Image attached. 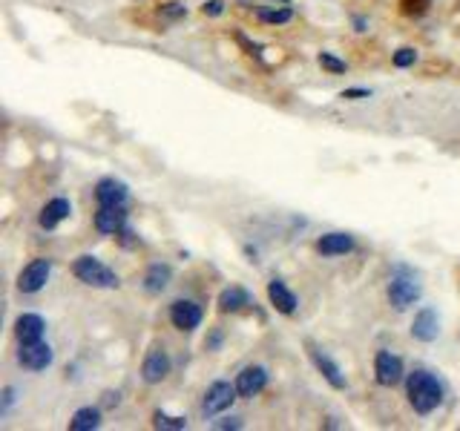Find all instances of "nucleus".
Segmentation results:
<instances>
[{
  "instance_id": "nucleus-18",
  "label": "nucleus",
  "mask_w": 460,
  "mask_h": 431,
  "mask_svg": "<svg viewBox=\"0 0 460 431\" xmlns=\"http://www.w3.org/2000/svg\"><path fill=\"white\" fill-rule=\"evenodd\" d=\"M317 250L322 256H342V253L354 250V239L348 233H325L317 242Z\"/></svg>"
},
{
  "instance_id": "nucleus-6",
  "label": "nucleus",
  "mask_w": 460,
  "mask_h": 431,
  "mask_svg": "<svg viewBox=\"0 0 460 431\" xmlns=\"http://www.w3.org/2000/svg\"><path fill=\"white\" fill-rule=\"evenodd\" d=\"M52 360H55L52 348H49V342H43V340L21 345V351H18V362L29 371H43V368L52 365Z\"/></svg>"
},
{
  "instance_id": "nucleus-20",
  "label": "nucleus",
  "mask_w": 460,
  "mask_h": 431,
  "mask_svg": "<svg viewBox=\"0 0 460 431\" xmlns=\"http://www.w3.org/2000/svg\"><path fill=\"white\" fill-rule=\"evenodd\" d=\"M170 276H173V270H170V265H161V262H156V265H150L147 267V274H144V287L150 294H161L164 287L170 285Z\"/></svg>"
},
{
  "instance_id": "nucleus-7",
  "label": "nucleus",
  "mask_w": 460,
  "mask_h": 431,
  "mask_svg": "<svg viewBox=\"0 0 460 431\" xmlns=\"http://www.w3.org/2000/svg\"><path fill=\"white\" fill-rule=\"evenodd\" d=\"M374 377H377V382H380L383 388L397 386V382L403 379V360L388 354V351H380L377 360H374Z\"/></svg>"
},
{
  "instance_id": "nucleus-10",
  "label": "nucleus",
  "mask_w": 460,
  "mask_h": 431,
  "mask_svg": "<svg viewBox=\"0 0 460 431\" xmlns=\"http://www.w3.org/2000/svg\"><path fill=\"white\" fill-rule=\"evenodd\" d=\"M170 374V357L164 348H150V354L144 357V365H141V377L144 382H150V386H156V382H161L164 377Z\"/></svg>"
},
{
  "instance_id": "nucleus-12",
  "label": "nucleus",
  "mask_w": 460,
  "mask_h": 431,
  "mask_svg": "<svg viewBox=\"0 0 460 431\" xmlns=\"http://www.w3.org/2000/svg\"><path fill=\"white\" fill-rule=\"evenodd\" d=\"M43 331H46V322L38 313H21L18 322H14V337H18L21 345L43 340Z\"/></svg>"
},
{
  "instance_id": "nucleus-27",
  "label": "nucleus",
  "mask_w": 460,
  "mask_h": 431,
  "mask_svg": "<svg viewBox=\"0 0 460 431\" xmlns=\"http://www.w3.org/2000/svg\"><path fill=\"white\" fill-rule=\"evenodd\" d=\"M415 60H417V52L415 49H400V52H394V67L397 69H406V67H415Z\"/></svg>"
},
{
  "instance_id": "nucleus-16",
  "label": "nucleus",
  "mask_w": 460,
  "mask_h": 431,
  "mask_svg": "<svg viewBox=\"0 0 460 431\" xmlns=\"http://www.w3.org/2000/svg\"><path fill=\"white\" fill-rule=\"evenodd\" d=\"M127 184L124 181H115V179H101L95 187V201L98 204H118L124 207L127 204Z\"/></svg>"
},
{
  "instance_id": "nucleus-32",
  "label": "nucleus",
  "mask_w": 460,
  "mask_h": 431,
  "mask_svg": "<svg viewBox=\"0 0 460 431\" xmlns=\"http://www.w3.org/2000/svg\"><path fill=\"white\" fill-rule=\"evenodd\" d=\"M104 406H107V408L118 406V394H112V391H109V394H104Z\"/></svg>"
},
{
  "instance_id": "nucleus-30",
  "label": "nucleus",
  "mask_w": 460,
  "mask_h": 431,
  "mask_svg": "<svg viewBox=\"0 0 460 431\" xmlns=\"http://www.w3.org/2000/svg\"><path fill=\"white\" fill-rule=\"evenodd\" d=\"M12 403H14V388L9 386V388L3 391V414H6L9 408H12Z\"/></svg>"
},
{
  "instance_id": "nucleus-17",
  "label": "nucleus",
  "mask_w": 460,
  "mask_h": 431,
  "mask_svg": "<svg viewBox=\"0 0 460 431\" xmlns=\"http://www.w3.org/2000/svg\"><path fill=\"white\" fill-rule=\"evenodd\" d=\"M268 299H271V305H273L279 313H285V316L297 313V296L288 291L285 282H279V279L268 282Z\"/></svg>"
},
{
  "instance_id": "nucleus-15",
  "label": "nucleus",
  "mask_w": 460,
  "mask_h": 431,
  "mask_svg": "<svg viewBox=\"0 0 460 431\" xmlns=\"http://www.w3.org/2000/svg\"><path fill=\"white\" fill-rule=\"evenodd\" d=\"M437 333H440V328H437V313H435L432 308L417 311L415 322H412V337L420 340V342H435Z\"/></svg>"
},
{
  "instance_id": "nucleus-31",
  "label": "nucleus",
  "mask_w": 460,
  "mask_h": 431,
  "mask_svg": "<svg viewBox=\"0 0 460 431\" xmlns=\"http://www.w3.org/2000/svg\"><path fill=\"white\" fill-rule=\"evenodd\" d=\"M216 428H242V423L236 420V417H227V420H222V423H213Z\"/></svg>"
},
{
  "instance_id": "nucleus-3",
  "label": "nucleus",
  "mask_w": 460,
  "mask_h": 431,
  "mask_svg": "<svg viewBox=\"0 0 460 431\" xmlns=\"http://www.w3.org/2000/svg\"><path fill=\"white\" fill-rule=\"evenodd\" d=\"M72 274L84 285H90V287H107V291L118 287V276H115V270H109L104 262H98L95 256H78L72 262Z\"/></svg>"
},
{
  "instance_id": "nucleus-28",
  "label": "nucleus",
  "mask_w": 460,
  "mask_h": 431,
  "mask_svg": "<svg viewBox=\"0 0 460 431\" xmlns=\"http://www.w3.org/2000/svg\"><path fill=\"white\" fill-rule=\"evenodd\" d=\"M202 12H205V14H210V18H219V14L224 12V3H222V0H207Z\"/></svg>"
},
{
  "instance_id": "nucleus-9",
  "label": "nucleus",
  "mask_w": 460,
  "mask_h": 431,
  "mask_svg": "<svg viewBox=\"0 0 460 431\" xmlns=\"http://www.w3.org/2000/svg\"><path fill=\"white\" fill-rule=\"evenodd\" d=\"M170 322L178 331H193L202 325V308L190 299H176L170 305Z\"/></svg>"
},
{
  "instance_id": "nucleus-21",
  "label": "nucleus",
  "mask_w": 460,
  "mask_h": 431,
  "mask_svg": "<svg viewBox=\"0 0 460 431\" xmlns=\"http://www.w3.org/2000/svg\"><path fill=\"white\" fill-rule=\"evenodd\" d=\"M98 426H101V411L87 406V408H78L75 417L70 420V428L72 431H95Z\"/></svg>"
},
{
  "instance_id": "nucleus-23",
  "label": "nucleus",
  "mask_w": 460,
  "mask_h": 431,
  "mask_svg": "<svg viewBox=\"0 0 460 431\" xmlns=\"http://www.w3.org/2000/svg\"><path fill=\"white\" fill-rule=\"evenodd\" d=\"M432 6V0H400V12L406 18H420L426 14V9Z\"/></svg>"
},
{
  "instance_id": "nucleus-34",
  "label": "nucleus",
  "mask_w": 460,
  "mask_h": 431,
  "mask_svg": "<svg viewBox=\"0 0 460 431\" xmlns=\"http://www.w3.org/2000/svg\"><path fill=\"white\" fill-rule=\"evenodd\" d=\"M242 3H248V0H242Z\"/></svg>"
},
{
  "instance_id": "nucleus-22",
  "label": "nucleus",
  "mask_w": 460,
  "mask_h": 431,
  "mask_svg": "<svg viewBox=\"0 0 460 431\" xmlns=\"http://www.w3.org/2000/svg\"><path fill=\"white\" fill-rule=\"evenodd\" d=\"M256 18H259L262 23L282 26V23H288V21L293 18V9H288V3H285L282 9H259V12H256Z\"/></svg>"
},
{
  "instance_id": "nucleus-26",
  "label": "nucleus",
  "mask_w": 460,
  "mask_h": 431,
  "mask_svg": "<svg viewBox=\"0 0 460 431\" xmlns=\"http://www.w3.org/2000/svg\"><path fill=\"white\" fill-rule=\"evenodd\" d=\"M158 14H161L164 21H182L185 14H187V6H182V3H164L158 9Z\"/></svg>"
},
{
  "instance_id": "nucleus-25",
  "label": "nucleus",
  "mask_w": 460,
  "mask_h": 431,
  "mask_svg": "<svg viewBox=\"0 0 460 431\" xmlns=\"http://www.w3.org/2000/svg\"><path fill=\"white\" fill-rule=\"evenodd\" d=\"M320 67H322L325 72H331V75H342V72H345V60L334 58L331 52H320Z\"/></svg>"
},
{
  "instance_id": "nucleus-24",
  "label": "nucleus",
  "mask_w": 460,
  "mask_h": 431,
  "mask_svg": "<svg viewBox=\"0 0 460 431\" xmlns=\"http://www.w3.org/2000/svg\"><path fill=\"white\" fill-rule=\"evenodd\" d=\"M153 426H156V428H170V431H182V428H187V420H185V417H170V414L158 411V414H156V420H153Z\"/></svg>"
},
{
  "instance_id": "nucleus-14",
  "label": "nucleus",
  "mask_w": 460,
  "mask_h": 431,
  "mask_svg": "<svg viewBox=\"0 0 460 431\" xmlns=\"http://www.w3.org/2000/svg\"><path fill=\"white\" fill-rule=\"evenodd\" d=\"M70 213H72L70 199H61V196H58V199H52V201H46V204H43V210H41L38 221H41V228H43V230H55Z\"/></svg>"
},
{
  "instance_id": "nucleus-5",
  "label": "nucleus",
  "mask_w": 460,
  "mask_h": 431,
  "mask_svg": "<svg viewBox=\"0 0 460 431\" xmlns=\"http://www.w3.org/2000/svg\"><path fill=\"white\" fill-rule=\"evenodd\" d=\"M49 274H52V262H49V259L29 262L21 270V276H18V291L21 294H38L41 287L49 282Z\"/></svg>"
},
{
  "instance_id": "nucleus-33",
  "label": "nucleus",
  "mask_w": 460,
  "mask_h": 431,
  "mask_svg": "<svg viewBox=\"0 0 460 431\" xmlns=\"http://www.w3.org/2000/svg\"><path fill=\"white\" fill-rule=\"evenodd\" d=\"M271 3H288V0H271Z\"/></svg>"
},
{
  "instance_id": "nucleus-4",
  "label": "nucleus",
  "mask_w": 460,
  "mask_h": 431,
  "mask_svg": "<svg viewBox=\"0 0 460 431\" xmlns=\"http://www.w3.org/2000/svg\"><path fill=\"white\" fill-rule=\"evenodd\" d=\"M236 397H239L236 382H233V386H230V382H222V379H219V382H213V386L207 388V394H205V403H202L205 417H213V414H219V411L230 408Z\"/></svg>"
},
{
  "instance_id": "nucleus-8",
  "label": "nucleus",
  "mask_w": 460,
  "mask_h": 431,
  "mask_svg": "<svg viewBox=\"0 0 460 431\" xmlns=\"http://www.w3.org/2000/svg\"><path fill=\"white\" fill-rule=\"evenodd\" d=\"M127 225V210L118 204H98V213H95V230L104 233V236H115L121 233Z\"/></svg>"
},
{
  "instance_id": "nucleus-11",
  "label": "nucleus",
  "mask_w": 460,
  "mask_h": 431,
  "mask_svg": "<svg viewBox=\"0 0 460 431\" xmlns=\"http://www.w3.org/2000/svg\"><path fill=\"white\" fill-rule=\"evenodd\" d=\"M265 386H268V371L262 368V365H248V368H242L239 377H236V391H239V397H244V400L256 397Z\"/></svg>"
},
{
  "instance_id": "nucleus-13",
  "label": "nucleus",
  "mask_w": 460,
  "mask_h": 431,
  "mask_svg": "<svg viewBox=\"0 0 460 431\" xmlns=\"http://www.w3.org/2000/svg\"><path fill=\"white\" fill-rule=\"evenodd\" d=\"M308 354H311V360H314L317 371H320V374H322L328 382H331V388L342 391V388H345V377H342V371H339V365H337L331 357H328V354H322L320 348H314V345H311V351H308Z\"/></svg>"
},
{
  "instance_id": "nucleus-2",
  "label": "nucleus",
  "mask_w": 460,
  "mask_h": 431,
  "mask_svg": "<svg viewBox=\"0 0 460 431\" xmlns=\"http://www.w3.org/2000/svg\"><path fill=\"white\" fill-rule=\"evenodd\" d=\"M423 294V287L417 282V274L415 270H408L403 265L394 267V274H391V282H388V299H391V305L397 308V311H408L415 305V302L420 299Z\"/></svg>"
},
{
  "instance_id": "nucleus-1",
  "label": "nucleus",
  "mask_w": 460,
  "mask_h": 431,
  "mask_svg": "<svg viewBox=\"0 0 460 431\" xmlns=\"http://www.w3.org/2000/svg\"><path fill=\"white\" fill-rule=\"evenodd\" d=\"M406 391H408V403L417 414H432L443 403V386L437 382L435 374L429 371H415L406 379Z\"/></svg>"
},
{
  "instance_id": "nucleus-19",
  "label": "nucleus",
  "mask_w": 460,
  "mask_h": 431,
  "mask_svg": "<svg viewBox=\"0 0 460 431\" xmlns=\"http://www.w3.org/2000/svg\"><path fill=\"white\" fill-rule=\"evenodd\" d=\"M244 305H251V296H248V291H244V287H239V285H230V287H224V291L219 294V311H222V313H236V311H242Z\"/></svg>"
},
{
  "instance_id": "nucleus-29",
  "label": "nucleus",
  "mask_w": 460,
  "mask_h": 431,
  "mask_svg": "<svg viewBox=\"0 0 460 431\" xmlns=\"http://www.w3.org/2000/svg\"><path fill=\"white\" fill-rule=\"evenodd\" d=\"M368 89H345L342 92V98H351V101H359V98H368Z\"/></svg>"
}]
</instances>
